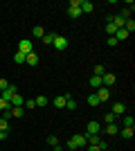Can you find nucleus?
Masks as SVG:
<instances>
[{
	"mask_svg": "<svg viewBox=\"0 0 135 151\" xmlns=\"http://www.w3.org/2000/svg\"><path fill=\"white\" fill-rule=\"evenodd\" d=\"M79 2H81V0H72V2H70V7H68V16H70V18H79V16H81Z\"/></svg>",
	"mask_w": 135,
	"mask_h": 151,
	"instance_id": "nucleus-3",
	"label": "nucleus"
},
{
	"mask_svg": "<svg viewBox=\"0 0 135 151\" xmlns=\"http://www.w3.org/2000/svg\"><path fill=\"white\" fill-rule=\"evenodd\" d=\"M25 108H36V101L34 99H25Z\"/></svg>",
	"mask_w": 135,
	"mask_h": 151,
	"instance_id": "nucleus-33",
	"label": "nucleus"
},
{
	"mask_svg": "<svg viewBox=\"0 0 135 151\" xmlns=\"http://www.w3.org/2000/svg\"><path fill=\"white\" fill-rule=\"evenodd\" d=\"M106 32H108V36H113V34L117 32V27L113 25V23H108V25H106Z\"/></svg>",
	"mask_w": 135,
	"mask_h": 151,
	"instance_id": "nucleus-30",
	"label": "nucleus"
},
{
	"mask_svg": "<svg viewBox=\"0 0 135 151\" xmlns=\"http://www.w3.org/2000/svg\"><path fill=\"white\" fill-rule=\"evenodd\" d=\"M54 38H56V34H45L41 41H43V45H52V43H54Z\"/></svg>",
	"mask_w": 135,
	"mask_h": 151,
	"instance_id": "nucleus-23",
	"label": "nucleus"
},
{
	"mask_svg": "<svg viewBox=\"0 0 135 151\" xmlns=\"http://www.w3.org/2000/svg\"><path fill=\"white\" fill-rule=\"evenodd\" d=\"M0 93H2V90H0Z\"/></svg>",
	"mask_w": 135,
	"mask_h": 151,
	"instance_id": "nucleus-39",
	"label": "nucleus"
},
{
	"mask_svg": "<svg viewBox=\"0 0 135 151\" xmlns=\"http://www.w3.org/2000/svg\"><path fill=\"white\" fill-rule=\"evenodd\" d=\"M133 9H135V7H133V2H131V7H124L122 12H119V18L129 20V18H131V14H133Z\"/></svg>",
	"mask_w": 135,
	"mask_h": 151,
	"instance_id": "nucleus-15",
	"label": "nucleus"
},
{
	"mask_svg": "<svg viewBox=\"0 0 135 151\" xmlns=\"http://www.w3.org/2000/svg\"><path fill=\"white\" fill-rule=\"evenodd\" d=\"M18 52H23V54H32V52H34L32 41H29V38H23V41L18 43Z\"/></svg>",
	"mask_w": 135,
	"mask_h": 151,
	"instance_id": "nucleus-4",
	"label": "nucleus"
},
{
	"mask_svg": "<svg viewBox=\"0 0 135 151\" xmlns=\"http://www.w3.org/2000/svg\"><path fill=\"white\" fill-rule=\"evenodd\" d=\"M113 36H115V41L119 43V41H126V38H129V32L124 29V27H119V29H117L115 34H113Z\"/></svg>",
	"mask_w": 135,
	"mask_h": 151,
	"instance_id": "nucleus-13",
	"label": "nucleus"
},
{
	"mask_svg": "<svg viewBox=\"0 0 135 151\" xmlns=\"http://www.w3.org/2000/svg\"><path fill=\"white\" fill-rule=\"evenodd\" d=\"M65 108L68 111H77V99L72 95H65Z\"/></svg>",
	"mask_w": 135,
	"mask_h": 151,
	"instance_id": "nucleus-12",
	"label": "nucleus"
},
{
	"mask_svg": "<svg viewBox=\"0 0 135 151\" xmlns=\"http://www.w3.org/2000/svg\"><path fill=\"white\" fill-rule=\"evenodd\" d=\"M52 151H63V147H61V142H59V145H54V147H52Z\"/></svg>",
	"mask_w": 135,
	"mask_h": 151,
	"instance_id": "nucleus-36",
	"label": "nucleus"
},
{
	"mask_svg": "<svg viewBox=\"0 0 135 151\" xmlns=\"http://www.w3.org/2000/svg\"><path fill=\"white\" fill-rule=\"evenodd\" d=\"M104 122H106V124H115V115H113V113H106V115H104Z\"/></svg>",
	"mask_w": 135,
	"mask_h": 151,
	"instance_id": "nucleus-27",
	"label": "nucleus"
},
{
	"mask_svg": "<svg viewBox=\"0 0 135 151\" xmlns=\"http://www.w3.org/2000/svg\"><path fill=\"white\" fill-rule=\"evenodd\" d=\"M81 147H86V138H84V135H74V138L68 140V149H70V151L81 149Z\"/></svg>",
	"mask_w": 135,
	"mask_h": 151,
	"instance_id": "nucleus-1",
	"label": "nucleus"
},
{
	"mask_svg": "<svg viewBox=\"0 0 135 151\" xmlns=\"http://www.w3.org/2000/svg\"><path fill=\"white\" fill-rule=\"evenodd\" d=\"M50 101H52L56 108H63V106H65V95H63V97H54V99H50Z\"/></svg>",
	"mask_w": 135,
	"mask_h": 151,
	"instance_id": "nucleus-22",
	"label": "nucleus"
},
{
	"mask_svg": "<svg viewBox=\"0 0 135 151\" xmlns=\"http://www.w3.org/2000/svg\"><path fill=\"white\" fill-rule=\"evenodd\" d=\"M135 120H133V115H122V126L124 129H133Z\"/></svg>",
	"mask_w": 135,
	"mask_h": 151,
	"instance_id": "nucleus-14",
	"label": "nucleus"
},
{
	"mask_svg": "<svg viewBox=\"0 0 135 151\" xmlns=\"http://www.w3.org/2000/svg\"><path fill=\"white\" fill-rule=\"evenodd\" d=\"M25 63H27V65H36V63H39V57H36V52H32V54H27Z\"/></svg>",
	"mask_w": 135,
	"mask_h": 151,
	"instance_id": "nucleus-21",
	"label": "nucleus"
},
{
	"mask_svg": "<svg viewBox=\"0 0 135 151\" xmlns=\"http://www.w3.org/2000/svg\"><path fill=\"white\" fill-rule=\"evenodd\" d=\"M88 83L92 86V88H101V77H97V75H92L88 79Z\"/></svg>",
	"mask_w": 135,
	"mask_h": 151,
	"instance_id": "nucleus-17",
	"label": "nucleus"
},
{
	"mask_svg": "<svg viewBox=\"0 0 135 151\" xmlns=\"http://www.w3.org/2000/svg\"><path fill=\"white\" fill-rule=\"evenodd\" d=\"M119 135H122V138H126V140H131V138L135 135V131H133V129H124V126H122V129H119Z\"/></svg>",
	"mask_w": 135,
	"mask_h": 151,
	"instance_id": "nucleus-18",
	"label": "nucleus"
},
{
	"mask_svg": "<svg viewBox=\"0 0 135 151\" xmlns=\"http://www.w3.org/2000/svg\"><path fill=\"white\" fill-rule=\"evenodd\" d=\"M104 72H106V70H104V65H95V75H97V77H101Z\"/></svg>",
	"mask_w": 135,
	"mask_h": 151,
	"instance_id": "nucleus-32",
	"label": "nucleus"
},
{
	"mask_svg": "<svg viewBox=\"0 0 135 151\" xmlns=\"http://www.w3.org/2000/svg\"><path fill=\"white\" fill-rule=\"evenodd\" d=\"M86 131L92 133V135H97V133L101 131V126H99V122H97V120H92V122H88V124H86Z\"/></svg>",
	"mask_w": 135,
	"mask_h": 151,
	"instance_id": "nucleus-10",
	"label": "nucleus"
},
{
	"mask_svg": "<svg viewBox=\"0 0 135 151\" xmlns=\"http://www.w3.org/2000/svg\"><path fill=\"white\" fill-rule=\"evenodd\" d=\"M0 131H5V133L9 131V122H7L5 117H2V120H0Z\"/></svg>",
	"mask_w": 135,
	"mask_h": 151,
	"instance_id": "nucleus-28",
	"label": "nucleus"
},
{
	"mask_svg": "<svg viewBox=\"0 0 135 151\" xmlns=\"http://www.w3.org/2000/svg\"><path fill=\"white\" fill-rule=\"evenodd\" d=\"M97 99L99 101H106V99H110V88H106V86H101V88H97Z\"/></svg>",
	"mask_w": 135,
	"mask_h": 151,
	"instance_id": "nucleus-6",
	"label": "nucleus"
},
{
	"mask_svg": "<svg viewBox=\"0 0 135 151\" xmlns=\"http://www.w3.org/2000/svg\"><path fill=\"white\" fill-rule=\"evenodd\" d=\"M88 104H90V106H99V104H101V101L97 99V95L92 93V95H90V97H88Z\"/></svg>",
	"mask_w": 135,
	"mask_h": 151,
	"instance_id": "nucleus-26",
	"label": "nucleus"
},
{
	"mask_svg": "<svg viewBox=\"0 0 135 151\" xmlns=\"http://www.w3.org/2000/svg\"><path fill=\"white\" fill-rule=\"evenodd\" d=\"M11 117H23V108H11Z\"/></svg>",
	"mask_w": 135,
	"mask_h": 151,
	"instance_id": "nucleus-31",
	"label": "nucleus"
},
{
	"mask_svg": "<svg viewBox=\"0 0 135 151\" xmlns=\"http://www.w3.org/2000/svg\"><path fill=\"white\" fill-rule=\"evenodd\" d=\"M88 151H101V149H99L97 145H90V147H88Z\"/></svg>",
	"mask_w": 135,
	"mask_h": 151,
	"instance_id": "nucleus-37",
	"label": "nucleus"
},
{
	"mask_svg": "<svg viewBox=\"0 0 135 151\" xmlns=\"http://www.w3.org/2000/svg\"><path fill=\"white\" fill-rule=\"evenodd\" d=\"M25 59H27V54H23V52H16V54H14V61L16 63H25Z\"/></svg>",
	"mask_w": 135,
	"mask_h": 151,
	"instance_id": "nucleus-25",
	"label": "nucleus"
},
{
	"mask_svg": "<svg viewBox=\"0 0 135 151\" xmlns=\"http://www.w3.org/2000/svg\"><path fill=\"white\" fill-rule=\"evenodd\" d=\"M106 43H108L110 47H115V45H117V41H115V36H108V41H106Z\"/></svg>",
	"mask_w": 135,
	"mask_h": 151,
	"instance_id": "nucleus-34",
	"label": "nucleus"
},
{
	"mask_svg": "<svg viewBox=\"0 0 135 151\" xmlns=\"http://www.w3.org/2000/svg\"><path fill=\"white\" fill-rule=\"evenodd\" d=\"M47 145H50V147L59 145V138H56V135H47Z\"/></svg>",
	"mask_w": 135,
	"mask_h": 151,
	"instance_id": "nucleus-29",
	"label": "nucleus"
},
{
	"mask_svg": "<svg viewBox=\"0 0 135 151\" xmlns=\"http://www.w3.org/2000/svg\"><path fill=\"white\" fill-rule=\"evenodd\" d=\"M34 101H36V106H41V108L50 104V99H47V97H43V95H41V97H36V99H34Z\"/></svg>",
	"mask_w": 135,
	"mask_h": 151,
	"instance_id": "nucleus-24",
	"label": "nucleus"
},
{
	"mask_svg": "<svg viewBox=\"0 0 135 151\" xmlns=\"http://www.w3.org/2000/svg\"><path fill=\"white\" fill-rule=\"evenodd\" d=\"M79 9H81V14H90V12H95V5H92L90 0H81V2H79Z\"/></svg>",
	"mask_w": 135,
	"mask_h": 151,
	"instance_id": "nucleus-9",
	"label": "nucleus"
},
{
	"mask_svg": "<svg viewBox=\"0 0 135 151\" xmlns=\"http://www.w3.org/2000/svg\"><path fill=\"white\" fill-rule=\"evenodd\" d=\"M5 138H7V133H5V131H0V142H2Z\"/></svg>",
	"mask_w": 135,
	"mask_h": 151,
	"instance_id": "nucleus-38",
	"label": "nucleus"
},
{
	"mask_svg": "<svg viewBox=\"0 0 135 151\" xmlns=\"http://www.w3.org/2000/svg\"><path fill=\"white\" fill-rule=\"evenodd\" d=\"M124 29L129 32V36H131V34H133V32H135V20H133V18L124 20Z\"/></svg>",
	"mask_w": 135,
	"mask_h": 151,
	"instance_id": "nucleus-16",
	"label": "nucleus"
},
{
	"mask_svg": "<svg viewBox=\"0 0 135 151\" xmlns=\"http://www.w3.org/2000/svg\"><path fill=\"white\" fill-rule=\"evenodd\" d=\"M52 45H54L59 52H63V50H68V45H70V43H68V38H65V36H59V34H56V38H54V43H52Z\"/></svg>",
	"mask_w": 135,
	"mask_h": 151,
	"instance_id": "nucleus-5",
	"label": "nucleus"
},
{
	"mask_svg": "<svg viewBox=\"0 0 135 151\" xmlns=\"http://www.w3.org/2000/svg\"><path fill=\"white\" fill-rule=\"evenodd\" d=\"M104 133H108V135H117V133H119V126L117 124H106V131Z\"/></svg>",
	"mask_w": 135,
	"mask_h": 151,
	"instance_id": "nucleus-19",
	"label": "nucleus"
},
{
	"mask_svg": "<svg viewBox=\"0 0 135 151\" xmlns=\"http://www.w3.org/2000/svg\"><path fill=\"white\" fill-rule=\"evenodd\" d=\"M113 83H115V75H113V72H104V75H101V86L110 88Z\"/></svg>",
	"mask_w": 135,
	"mask_h": 151,
	"instance_id": "nucleus-8",
	"label": "nucleus"
},
{
	"mask_svg": "<svg viewBox=\"0 0 135 151\" xmlns=\"http://www.w3.org/2000/svg\"><path fill=\"white\" fill-rule=\"evenodd\" d=\"M32 34L36 38H43L45 36V29H43V25H36V27H32Z\"/></svg>",
	"mask_w": 135,
	"mask_h": 151,
	"instance_id": "nucleus-20",
	"label": "nucleus"
},
{
	"mask_svg": "<svg viewBox=\"0 0 135 151\" xmlns=\"http://www.w3.org/2000/svg\"><path fill=\"white\" fill-rule=\"evenodd\" d=\"M9 104H11L14 108H23V106H25V97H23L20 93H16V95L11 97V101H9Z\"/></svg>",
	"mask_w": 135,
	"mask_h": 151,
	"instance_id": "nucleus-7",
	"label": "nucleus"
},
{
	"mask_svg": "<svg viewBox=\"0 0 135 151\" xmlns=\"http://www.w3.org/2000/svg\"><path fill=\"white\" fill-rule=\"evenodd\" d=\"M124 111H126V106H124L122 101H115V104H113V111H110V113H113V115L117 117V115H124Z\"/></svg>",
	"mask_w": 135,
	"mask_h": 151,
	"instance_id": "nucleus-11",
	"label": "nucleus"
},
{
	"mask_svg": "<svg viewBox=\"0 0 135 151\" xmlns=\"http://www.w3.org/2000/svg\"><path fill=\"white\" fill-rule=\"evenodd\" d=\"M16 93H18V88H16L14 83H9V86H7V88L2 90V93H0V99H5V101H11V97H14Z\"/></svg>",
	"mask_w": 135,
	"mask_h": 151,
	"instance_id": "nucleus-2",
	"label": "nucleus"
},
{
	"mask_svg": "<svg viewBox=\"0 0 135 151\" xmlns=\"http://www.w3.org/2000/svg\"><path fill=\"white\" fill-rule=\"evenodd\" d=\"M7 86H9V81H7V79H0V90H5Z\"/></svg>",
	"mask_w": 135,
	"mask_h": 151,
	"instance_id": "nucleus-35",
	"label": "nucleus"
}]
</instances>
